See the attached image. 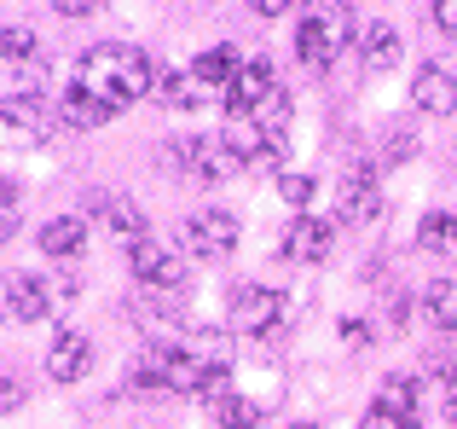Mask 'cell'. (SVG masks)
<instances>
[{
	"label": "cell",
	"mask_w": 457,
	"mask_h": 429,
	"mask_svg": "<svg viewBox=\"0 0 457 429\" xmlns=\"http://www.w3.org/2000/svg\"><path fill=\"white\" fill-rule=\"evenodd\" d=\"M76 88L93 93V99H104L111 111H128V105L145 99L151 88H162V76H156V64L139 53V46L104 41V46H93V53L76 64Z\"/></svg>",
	"instance_id": "obj_1"
},
{
	"label": "cell",
	"mask_w": 457,
	"mask_h": 429,
	"mask_svg": "<svg viewBox=\"0 0 457 429\" xmlns=\"http://www.w3.org/2000/svg\"><path fill=\"white\" fill-rule=\"evenodd\" d=\"M353 6H319L312 18H302V29H295V58H302L307 70H324L330 58H342V46L353 41Z\"/></svg>",
	"instance_id": "obj_2"
},
{
	"label": "cell",
	"mask_w": 457,
	"mask_h": 429,
	"mask_svg": "<svg viewBox=\"0 0 457 429\" xmlns=\"http://www.w3.org/2000/svg\"><path fill=\"white\" fill-rule=\"evenodd\" d=\"M284 325H290L284 290H272V284H244V290L232 296V331L237 337H278Z\"/></svg>",
	"instance_id": "obj_3"
},
{
	"label": "cell",
	"mask_w": 457,
	"mask_h": 429,
	"mask_svg": "<svg viewBox=\"0 0 457 429\" xmlns=\"http://www.w3.org/2000/svg\"><path fill=\"white\" fill-rule=\"evenodd\" d=\"M186 249L168 244V238H139L134 249H128V267H134V279L145 284V290H186Z\"/></svg>",
	"instance_id": "obj_4"
},
{
	"label": "cell",
	"mask_w": 457,
	"mask_h": 429,
	"mask_svg": "<svg viewBox=\"0 0 457 429\" xmlns=\"http://www.w3.org/2000/svg\"><path fill=\"white\" fill-rule=\"evenodd\" d=\"M191 261H226L237 249V214L232 209H197L186 221V238H179Z\"/></svg>",
	"instance_id": "obj_5"
},
{
	"label": "cell",
	"mask_w": 457,
	"mask_h": 429,
	"mask_svg": "<svg viewBox=\"0 0 457 429\" xmlns=\"http://www.w3.org/2000/svg\"><path fill=\"white\" fill-rule=\"evenodd\" d=\"M58 302H76V284H53V279H41V273H12L6 279V314L23 319V325L46 319Z\"/></svg>",
	"instance_id": "obj_6"
},
{
	"label": "cell",
	"mask_w": 457,
	"mask_h": 429,
	"mask_svg": "<svg viewBox=\"0 0 457 429\" xmlns=\"http://www.w3.org/2000/svg\"><path fill=\"white\" fill-rule=\"evenodd\" d=\"M168 163H174L179 174H191V181H203V186H214V181L244 169V163L226 151V139H197V134L174 139V146H168Z\"/></svg>",
	"instance_id": "obj_7"
},
{
	"label": "cell",
	"mask_w": 457,
	"mask_h": 429,
	"mask_svg": "<svg viewBox=\"0 0 457 429\" xmlns=\"http://www.w3.org/2000/svg\"><path fill=\"white\" fill-rule=\"evenodd\" d=\"M87 214H93V221H104V232H111L116 244H128V249H134L139 238H151L145 209H139L134 198H122V192H87Z\"/></svg>",
	"instance_id": "obj_8"
},
{
	"label": "cell",
	"mask_w": 457,
	"mask_h": 429,
	"mask_svg": "<svg viewBox=\"0 0 457 429\" xmlns=\"http://www.w3.org/2000/svg\"><path fill=\"white\" fill-rule=\"evenodd\" d=\"M128 314L145 337H174V325L186 319V290H139Z\"/></svg>",
	"instance_id": "obj_9"
},
{
	"label": "cell",
	"mask_w": 457,
	"mask_h": 429,
	"mask_svg": "<svg viewBox=\"0 0 457 429\" xmlns=\"http://www.w3.org/2000/svg\"><path fill=\"white\" fill-rule=\"evenodd\" d=\"M272 93H278V76H272L267 58H249L244 70H237V81L226 88V116H249L255 105H267Z\"/></svg>",
	"instance_id": "obj_10"
},
{
	"label": "cell",
	"mask_w": 457,
	"mask_h": 429,
	"mask_svg": "<svg viewBox=\"0 0 457 429\" xmlns=\"http://www.w3.org/2000/svg\"><path fill=\"white\" fill-rule=\"evenodd\" d=\"M411 105H417V111H428V116L457 111V70H446V64H423V70L411 76Z\"/></svg>",
	"instance_id": "obj_11"
},
{
	"label": "cell",
	"mask_w": 457,
	"mask_h": 429,
	"mask_svg": "<svg viewBox=\"0 0 457 429\" xmlns=\"http://www.w3.org/2000/svg\"><path fill=\"white\" fill-rule=\"evenodd\" d=\"M336 244V226L319 221V214H295L290 226H284V256L290 261H324Z\"/></svg>",
	"instance_id": "obj_12"
},
{
	"label": "cell",
	"mask_w": 457,
	"mask_h": 429,
	"mask_svg": "<svg viewBox=\"0 0 457 429\" xmlns=\"http://www.w3.org/2000/svg\"><path fill=\"white\" fill-rule=\"evenodd\" d=\"M87 366H93V342L81 331H58V342L46 349V377L53 383H81Z\"/></svg>",
	"instance_id": "obj_13"
},
{
	"label": "cell",
	"mask_w": 457,
	"mask_h": 429,
	"mask_svg": "<svg viewBox=\"0 0 457 429\" xmlns=\"http://www.w3.org/2000/svg\"><path fill=\"white\" fill-rule=\"evenodd\" d=\"M377 209H382L377 169H370V163H359V169L342 181V221H347V226H359V221H370Z\"/></svg>",
	"instance_id": "obj_14"
},
{
	"label": "cell",
	"mask_w": 457,
	"mask_h": 429,
	"mask_svg": "<svg viewBox=\"0 0 457 429\" xmlns=\"http://www.w3.org/2000/svg\"><path fill=\"white\" fill-rule=\"evenodd\" d=\"M41 249L53 261H76L87 249V214H58V221L41 226Z\"/></svg>",
	"instance_id": "obj_15"
},
{
	"label": "cell",
	"mask_w": 457,
	"mask_h": 429,
	"mask_svg": "<svg viewBox=\"0 0 457 429\" xmlns=\"http://www.w3.org/2000/svg\"><path fill=\"white\" fill-rule=\"evenodd\" d=\"M244 64H249V58L237 53V46H209V53H197V58H191V70H197V76L209 81V88L220 93V99H226V88L237 81V70H244Z\"/></svg>",
	"instance_id": "obj_16"
},
{
	"label": "cell",
	"mask_w": 457,
	"mask_h": 429,
	"mask_svg": "<svg viewBox=\"0 0 457 429\" xmlns=\"http://www.w3.org/2000/svg\"><path fill=\"white\" fill-rule=\"evenodd\" d=\"M417 296H423V319L440 331V337H452L457 331V279H428Z\"/></svg>",
	"instance_id": "obj_17"
},
{
	"label": "cell",
	"mask_w": 457,
	"mask_h": 429,
	"mask_svg": "<svg viewBox=\"0 0 457 429\" xmlns=\"http://www.w3.org/2000/svg\"><path fill=\"white\" fill-rule=\"evenodd\" d=\"M214 99V88L197 76V70H168L162 76V105H174V111H197V105H209Z\"/></svg>",
	"instance_id": "obj_18"
},
{
	"label": "cell",
	"mask_w": 457,
	"mask_h": 429,
	"mask_svg": "<svg viewBox=\"0 0 457 429\" xmlns=\"http://www.w3.org/2000/svg\"><path fill=\"white\" fill-rule=\"evenodd\" d=\"M111 116H116L111 105L93 99V93H81V88H70L64 99H58V122H64V128H104Z\"/></svg>",
	"instance_id": "obj_19"
},
{
	"label": "cell",
	"mask_w": 457,
	"mask_h": 429,
	"mask_svg": "<svg viewBox=\"0 0 457 429\" xmlns=\"http://www.w3.org/2000/svg\"><path fill=\"white\" fill-rule=\"evenodd\" d=\"M417 249H435V256L457 249V214H446V209H428L423 221H417Z\"/></svg>",
	"instance_id": "obj_20"
},
{
	"label": "cell",
	"mask_w": 457,
	"mask_h": 429,
	"mask_svg": "<svg viewBox=\"0 0 457 429\" xmlns=\"http://www.w3.org/2000/svg\"><path fill=\"white\" fill-rule=\"evenodd\" d=\"M377 407L394 412V418H405V424H417V383L411 377H388V383L377 389Z\"/></svg>",
	"instance_id": "obj_21"
},
{
	"label": "cell",
	"mask_w": 457,
	"mask_h": 429,
	"mask_svg": "<svg viewBox=\"0 0 457 429\" xmlns=\"http://www.w3.org/2000/svg\"><path fill=\"white\" fill-rule=\"evenodd\" d=\"M394 58H400V35H394V23H370V29H365V70H394Z\"/></svg>",
	"instance_id": "obj_22"
},
{
	"label": "cell",
	"mask_w": 457,
	"mask_h": 429,
	"mask_svg": "<svg viewBox=\"0 0 457 429\" xmlns=\"http://www.w3.org/2000/svg\"><path fill=\"white\" fill-rule=\"evenodd\" d=\"M0 53H6V70H18V64H35V35L23 29V23H6V29H0Z\"/></svg>",
	"instance_id": "obj_23"
},
{
	"label": "cell",
	"mask_w": 457,
	"mask_h": 429,
	"mask_svg": "<svg viewBox=\"0 0 457 429\" xmlns=\"http://www.w3.org/2000/svg\"><path fill=\"white\" fill-rule=\"evenodd\" d=\"M220 429H255L261 424V400H244V395H232V400H220Z\"/></svg>",
	"instance_id": "obj_24"
},
{
	"label": "cell",
	"mask_w": 457,
	"mask_h": 429,
	"mask_svg": "<svg viewBox=\"0 0 457 429\" xmlns=\"http://www.w3.org/2000/svg\"><path fill=\"white\" fill-rule=\"evenodd\" d=\"M278 198H284V204H290L295 214H307V204H312V174L284 169V174H278Z\"/></svg>",
	"instance_id": "obj_25"
},
{
	"label": "cell",
	"mask_w": 457,
	"mask_h": 429,
	"mask_svg": "<svg viewBox=\"0 0 457 429\" xmlns=\"http://www.w3.org/2000/svg\"><path fill=\"white\" fill-rule=\"evenodd\" d=\"M6 99H41V64L6 70Z\"/></svg>",
	"instance_id": "obj_26"
},
{
	"label": "cell",
	"mask_w": 457,
	"mask_h": 429,
	"mask_svg": "<svg viewBox=\"0 0 457 429\" xmlns=\"http://www.w3.org/2000/svg\"><path fill=\"white\" fill-rule=\"evenodd\" d=\"M18 204H23V192H18V181H6V204H0V226H6V238L18 232Z\"/></svg>",
	"instance_id": "obj_27"
},
{
	"label": "cell",
	"mask_w": 457,
	"mask_h": 429,
	"mask_svg": "<svg viewBox=\"0 0 457 429\" xmlns=\"http://www.w3.org/2000/svg\"><path fill=\"white\" fill-rule=\"evenodd\" d=\"M435 372L446 377V424L457 429V366H440V360H435Z\"/></svg>",
	"instance_id": "obj_28"
},
{
	"label": "cell",
	"mask_w": 457,
	"mask_h": 429,
	"mask_svg": "<svg viewBox=\"0 0 457 429\" xmlns=\"http://www.w3.org/2000/svg\"><path fill=\"white\" fill-rule=\"evenodd\" d=\"M428 12H435L440 35H452V41H457V0H435V6H428Z\"/></svg>",
	"instance_id": "obj_29"
},
{
	"label": "cell",
	"mask_w": 457,
	"mask_h": 429,
	"mask_svg": "<svg viewBox=\"0 0 457 429\" xmlns=\"http://www.w3.org/2000/svg\"><path fill=\"white\" fill-rule=\"evenodd\" d=\"M342 342L347 349H370V325L365 319H342Z\"/></svg>",
	"instance_id": "obj_30"
},
{
	"label": "cell",
	"mask_w": 457,
	"mask_h": 429,
	"mask_svg": "<svg viewBox=\"0 0 457 429\" xmlns=\"http://www.w3.org/2000/svg\"><path fill=\"white\" fill-rule=\"evenodd\" d=\"M359 429H417V424H405V418H394V412L370 407V412H365V424H359Z\"/></svg>",
	"instance_id": "obj_31"
},
{
	"label": "cell",
	"mask_w": 457,
	"mask_h": 429,
	"mask_svg": "<svg viewBox=\"0 0 457 429\" xmlns=\"http://www.w3.org/2000/svg\"><path fill=\"white\" fill-rule=\"evenodd\" d=\"M53 12H58V18H93V12H104V6H99V0H58Z\"/></svg>",
	"instance_id": "obj_32"
},
{
	"label": "cell",
	"mask_w": 457,
	"mask_h": 429,
	"mask_svg": "<svg viewBox=\"0 0 457 429\" xmlns=\"http://www.w3.org/2000/svg\"><path fill=\"white\" fill-rule=\"evenodd\" d=\"M382 307H388L394 325H405V314H411V296H405V290H388V302H382Z\"/></svg>",
	"instance_id": "obj_33"
},
{
	"label": "cell",
	"mask_w": 457,
	"mask_h": 429,
	"mask_svg": "<svg viewBox=\"0 0 457 429\" xmlns=\"http://www.w3.org/2000/svg\"><path fill=\"white\" fill-rule=\"evenodd\" d=\"M411 157V134H388V163H405Z\"/></svg>",
	"instance_id": "obj_34"
},
{
	"label": "cell",
	"mask_w": 457,
	"mask_h": 429,
	"mask_svg": "<svg viewBox=\"0 0 457 429\" xmlns=\"http://www.w3.org/2000/svg\"><path fill=\"white\" fill-rule=\"evenodd\" d=\"M0 383H6V389H0V407H6V412H18V400H23L18 377H0Z\"/></svg>",
	"instance_id": "obj_35"
},
{
	"label": "cell",
	"mask_w": 457,
	"mask_h": 429,
	"mask_svg": "<svg viewBox=\"0 0 457 429\" xmlns=\"http://www.w3.org/2000/svg\"><path fill=\"white\" fill-rule=\"evenodd\" d=\"M249 12H261V18H278V12H290V0H255Z\"/></svg>",
	"instance_id": "obj_36"
},
{
	"label": "cell",
	"mask_w": 457,
	"mask_h": 429,
	"mask_svg": "<svg viewBox=\"0 0 457 429\" xmlns=\"http://www.w3.org/2000/svg\"><path fill=\"white\" fill-rule=\"evenodd\" d=\"M302 429H319V424H302Z\"/></svg>",
	"instance_id": "obj_37"
}]
</instances>
